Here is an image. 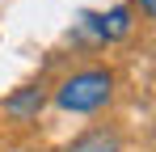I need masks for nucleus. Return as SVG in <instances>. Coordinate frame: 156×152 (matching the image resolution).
<instances>
[{
  "instance_id": "nucleus-4",
  "label": "nucleus",
  "mask_w": 156,
  "mask_h": 152,
  "mask_svg": "<svg viewBox=\"0 0 156 152\" xmlns=\"http://www.w3.org/2000/svg\"><path fill=\"white\" fill-rule=\"evenodd\" d=\"M68 152H118V139L114 135H89V139H80V144H72Z\"/></svg>"
},
{
  "instance_id": "nucleus-2",
  "label": "nucleus",
  "mask_w": 156,
  "mask_h": 152,
  "mask_svg": "<svg viewBox=\"0 0 156 152\" xmlns=\"http://www.w3.org/2000/svg\"><path fill=\"white\" fill-rule=\"evenodd\" d=\"M84 21L93 25L101 38H122L131 30V9H110V13H89Z\"/></svg>"
},
{
  "instance_id": "nucleus-5",
  "label": "nucleus",
  "mask_w": 156,
  "mask_h": 152,
  "mask_svg": "<svg viewBox=\"0 0 156 152\" xmlns=\"http://www.w3.org/2000/svg\"><path fill=\"white\" fill-rule=\"evenodd\" d=\"M139 4H144V13H148V17H152V0H139Z\"/></svg>"
},
{
  "instance_id": "nucleus-1",
  "label": "nucleus",
  "mask_w": 156,
  "mask_h": 152,
  "mask_svg": "<svg viewBox=\"0 0 156 152\" xmlns=\"http://www.w3.org/2000/svg\"><path fill=\"white\" fill-rule=\"evenodd\" d=\"M110 97H114V72H105V68H84L55 89L59 110H72V114H93Z\"/></svg>"
},
{
  "instance_id": "nucleus-3",
  "label": "nucleus",
  "mask_w": 156,
  "mask_h": 152,
  "mask_svg": "<svg viewBox=\"0 0 156 152\" xmlns=\"http://www.w3.org/2000/svg\"><path fill=\"white\" fill-rule=\"evenodd\" d=\"M42 101H47V93H42L38 85H26L21 93H13V97L4 101V114H13V118H34V114L42 110Z\"/></svg>"
}]
</instances>
